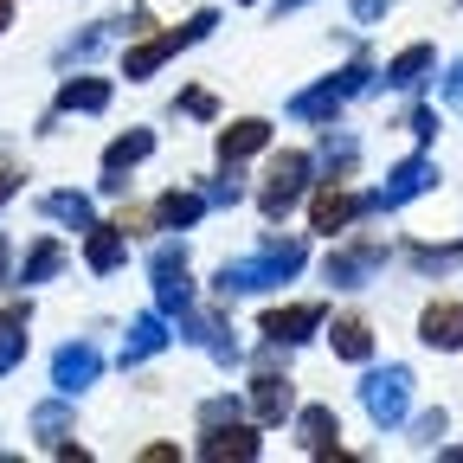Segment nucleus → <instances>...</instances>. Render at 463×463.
<instances>
[{
  "label": "nucleus",
  "mask_w": 463,
  "mask_h": 463,
  "mask_svg": "<svg viewBox=\"0 0 463 463\" xmlns=\"http://www.w3.org/2000/svg\"><path fill=\"white\" fill-rule=\"evenodd\" d=\"M84 264L97 270V277H109V270H123L129 264V225H90L84 232Z\"/></svg>",
  "instance_id": "17"
},
{
  "label": "nucleus",
  "mask_w": 463,
  "mask_h": 463,
  "mask_svg": "<svg viewBox=\"0 0 463 463\" xmlns=\"http://www.w3.org/2000/svg\"><path fill=\"white\" fill-rule=\"evenodd\" d=\"M239 412H245L239 399H206V405H200V425H219V419H239Z\"/></svg>",
  "instance_id": "36"
},
{
  "label": "nucleus",
  "mask_w": 463,
  "mask_h": 463,
  "mask_svg": "<svg viewBox=\"0 0 463 463\" xmlns=\"http://www.w3.org/2000/svg\"><path fill=\"white\" fill-rule=\"evenodd\" d=\"M26 322H33V303H7V309H0V380L26 361Z\"/></svg>",
  "instance_id": "24"
},
{
  "label": "nucleus",
  "mask_w": 463,
  "mask_h": 463,
  "mask_svg": "<svg viewBox=\"0 0 463 463\" xmlns=\"http://www.w3.org/2000/svg\"><path fill=\"white\" fill-rule=\"evenodd\" d=\"M438 181H444V174H438V161L419 148V155H405V161H392V167H386V181H380V194H373V200H380V213H399V206L425 200Z\"/></svg>",
  "instance_id": "7"
},
{
  "label": "nucleus",
  "mask_w": 463,
  "mask_h": 463,
  "mask_svg": "<svg viewBox=\"0 0 463 463\" xmlns=\"http://www.w3.org/2000/svg\"><path fill=\"white\" fill-rule=\"evenodd\" d=\"M328 328V309L322 303H289V309H264V322H258V335L270 341V347H303L309 335H322Z\"/></svg>",
  "instance_id": "12"
},
{
  "label": "nucleus",
  "mask_w": 463,
  "mask_h": 463,
  "mask_svg": "<svg viewBox=\"0 0 463 463\" xmlns=\"http://www.w3.org/2000/svg\"><path fill=\"white\" fill-rule=\"evenodd\" d=\"M438 103H444V109H463V58H457V65L444 71V84H438Z\"/></svg>",
  "instance_id": "34"
},
{
  "label": "nucleus",
  "mask_w": 463,
  "mask_h": 463,
  "mask_svg": "<svg viewBox=\"0 0 463 463\" xmlns=\"http://www.w3.org/2000/svg\"><path fill=\"white\" fill-rule=\"evenodd\" d=\"M303 264H309V245L303 239H264L251 258H225L213 270V289H219V297H264V289L289 283Z\"/></svg>",
  "instance_id": "1"
},
{
  "label": "nucleus",
  "mask_w": 463,
  "mask_h": 463,
  "mask_svg": "<svg viewBox=\"0 0 463 463\" xmlns=\"http://www.w3.org/2000/svg\"><path fill=\"white\" fill-rule=\"evenodd\" d=\"M431 71H438V52L419 39V45H405V52L386 58V78H380V84H386V90H425Z\"/></svg>",
  "instance_id": "16"
},
{
  "label": "nucleus",
  "mask_w": 463,
  "mask_h": 463,
  "mask_svg": "<svg viewBox=\"0 0 463 463\" xmlns=\"http://www.w3.org/2000/svg\"><path fill=\"white\" fill-rule=\"evenodd\" d=\"M251 419H258V425H283V419H297V380L277 373V367H270V354H264V361H258V373H251Z\"/></svg>",
  "instance_id": "11"
},
{
  "label": "nucleus",
  "mask_w": 463,
  "mask_h": 463,
  "mask_svg": "<svg viewBox=\"0 0 463 463\" xmlns=\"http://www.w3.org/2000/svg\"><path fill=\"white\" fill-rule=\"evenodd\" d=\"M303 7H309V0H277V20H283V14H303Z\"/></svg>",
  "instance_id": "40"
},
{
  "label": "nucleus",
  "mask_w": 463,
  "mask_h": 463,
  "mask_svg": "<svg viewBox=\"0 0 463 463\" xmlns=\"http://www.w3.org/2000/svg\"><path fill=\"white\" fill-rule=\"evenodd\" d=\"M103 380V354L90 341H65L52 354V392H65V399H78V392H90Z\"/></svg>",
  "instance_id": "13"
},
{
  "label": "nucleus",
  "mask_w": 463,
  "mask_h": 463,
  "mask_svg": "<svg viewBox=\"0 0 463 463\" xmlns=\"http://www.w3.org/2000/svg\"><path fill=\"white\" fill-rule=\"evenodd\" d=\"M174 322H181V341L206 347V354H213L219 367H239V361H245V347H239V328H232L225 316H200V309H181Z\"/></svg>",
  "instance_id": "10"
},
{
  "label": "nucleus",
  "mask_w": 463,
  "mask_h": 463,
  "mask_svg": "<svg viewBox=\"0 0 463 463\" xmlns=\"http://www.w3.org/2000/svg\"><path fill=\"white\" fill-rule=\"evenodd\" d=\"M405 129H412L419 142H431V136H438V109H431V103H412V116H405Z\"/></svg>",
  "instance_id": "35"
},
{
  "label": "nucleus",
  "mask_w": 463,
  "mask_h": 463,
  "mask_svg": "<svg viewBox=\"0 0 463 463\" xmlns=\"http://www.w3.org/2000/svg\"><path fill=\"white\" fill-rule=\"evenodd\" d=\"M148 283H155V309L174 322L181 309H194V270H187V245L181 239H161L155 251H148Z\"/></svg>",
  "instance_id": "6"
},
{
  "label": "nucleus",
  "mask_w": 463,
  "mask_h": 463,
  "mask_svg": "<svg viewBox=\"0 0 463 463\" xmlns=\"http://www.w3.org/2000/svg\"><path fill=\"white\" fill-rule=\"evenodd\" d=\"M399 7V0H354V26H373V20H386Z\"/></svg>",
  "instance_id": "37"
},
{
  "label": "nucleus",
  "mask_w": 463,
  "mask_h": 463,
  "mask_svg": "<svg viewBox=\"0 0 463 463\" xmlns=\"http://www.w3.org/2000/svg\"><path fill=\"white\" fill-rule=\"evenodd\" d=\"M386 270V245L380 239H361V245H335L328 258H322V277L335 283V289H361V283H373Z\"/></svg>",
  "instance_id": "9"
},
{
  "label": "nucleus",
  "mask_w": 463,
  "mask_h": 463,
  "mask_svg": "<svg viewBox=\"0 0 463 463\" xmlns=\"http://www.w3.org/2000/svg\"><path fill=\"white\" fill-rule=\"evenodd\" d=\"M264 444H258V425H245V419H219V425H200V444H194V457H206V463H225V457H239V463H251Z\"/></svg>",
  "instance_id": "14"
},
{
  "label": "nucleus",
  "mask_w": 463,
  "mask_h": 463,
  "mask_svg": "<svg viewBox=\"0 0 463 463\" xmlns=\"http://www.w3.org/2000/svg\"><path fill=\"white\" fill-rule=\"evenodd\" d=\"M405 264H412L419 277H444V270L463 264V245H412V251H405Z\"/></svg>",
  "instance_id": "30"
},
{
  "label": "nucleus",
  "mask_w": 463,
  "mask_h": 463,
  "mask_svg": "<svg viewBox=\"0 0 463 463\" xmlns=\"http://www.w3.org/2000/svg\"><path fill=\"white\" fill-rule=\"evenodd\" d=\"M367 84H373V65H367V58H347L341 71H328L322 84H309V90L289 97V116H297V123H335L341 103H347V97H361Z\"/></svg>",
  "instance_id": "3"
},
{
  "label": "nucleus",
  "mask_w": 463,
  "mask_h": 463,
  "mask_svg": "<svg viewBox=\"0 0 463 463\" xmlns=\"http://www.w3.org/2000/svg\"><path fill=\"white\" fill-rule=\"evenodd\" d=\"M7 270H14V245L0 239V283H7Z\"/></svg>",
  "instance_id": "39"
},
{
  "label": "nucleus",
  "mask_w": 463,
  "mask_h": 463,
  "mask_svg": "<svg viewBox=\"0 0 463 463\" xmlns=\"http://www.w3.org/2000/svg\"><path fill=\"white\" fill-rule=\"evenodd\" d=\"M58 270H65V245H58V239H39V245L20 258V277H14V283H20V289H39V283H52Z\"/></svg>",
  "instance_id": "28"
},
{
  "label": "nucleus",
  "mask_w": 463,
  "mask_h": 463,
  "mask_svg": "<svg viewBox=\"0 0 463 463\" xmlns=\"http://www.w3.org/2000/svg\"><path fill=\"white\" fill-rule=\"evenodd\" d=\"M354 161H361V142L328 123V136H322V148H316V167L328 174V181H347V174H354Z\"/></svg>",
  "instance_id": "27"
},
{
  "label": "nucleus",
  "mask_w": 463,
  "mask_h": 463,
  "mask_svg": "<svg viewBox=\"0 0 463 463\" xmlns=\"http://www.w3.org/2000/svg\"><path fill=\"white\" fill-rule=\"evenodd\" d=\"M26 425H33V438H39V444H52V450H58V444H65V431H71V399H65V392L39 399L33 412H26Z\"/></svg>",
  "instance_id": "25"
},
{
  "label": "nucleus",
  "mask_w": 463,
  "mask_h": 463,
  "mask_svg": "<svg viewBox=\"0 0 463 463\" xmlns=\"http://www.w3.org/2000/svg\"><path fill=\"white\" fill-rule=\"evenodd\" d=\"M39 213L58 219V225H71V232H90L97 225V206L90 194H71V187H58V194H39Z\"/></svg>",
  "instance_id": "26"
},
{
  "label": "nucleus",
  "mask_w": 463,
  "mask_h": 463,
  "mask_svg": "<svg viewBox=\"0 0 463 463\" xmlns=\"http://www.w3.org/2000/svg\"><path fill=\"white\" fill-rule=\"evenodd\" d=\"M419 341L457 354V347H463V303H431V309L419 316Z\"/></svg>",
  "instance_id": "22"
},
{
  "label": "nucleus",
  "mask_w": 463,
  "mask_h": 463,
  "mask_svg": "<svg viewBox=\"0 0 463 463\" xmlns=\"http://www.w3.org/2000/svg\"><path fill=\"white\" fill-rule=\"evenodd\" d=\"M155 155V129H129V136H116L109 148H103V174H129V167H142Z\"/></svg>",
  "instance_id": "29"
},
{
  "label": "nucleus",
  "mask_w": 463,
  "mask_h": 463,
  "mask_svg": "<svg viewBox=\"0 0 463 463\" xmlns=\"http://www.w3.org/2000/svg\"><path fill=\"white\" fill-rule=\"evenodd\" d=\"M405 425H412V444H438L444 431H450V412H444V405H431V412H419V419H405Z\"/></svg>",
  "instance_id": "32"
},
{
  "label": "nucleus",
  "mask_w": 463,
  "mask_h": 463,
  "mask_svg": "<svg viewBox=\"0 0 463 463\" xmlns=\"http://www.w3.org/2000/svg\"><path fill=\"white\" fill-rule=\"evenodd\" d=\"M213 26H219V14H213V7H200V14H187L181 26H167V33H155V39L129 45V52H123V78H129V84H148V78L167 65V58H181L187 45H200Z\"/></svg>",
  "instance_id": "2"
},
{
  "label": "nucleus",
  "mask_w": 463,
  "mask_h": 463,
  "mask_svg": "<svg viewBox=\"0 0 463 463\" xmlns=\"http://www.w3.org/2000/svg\"><path fill=\"white\" fill-rule=\"evenodd\" d=\"M309 181H316V155H309V148H283V155H270V174H264V194H258V213H264L270 225H283L289 213L303 206Z\"/></svg>",
  "instance_id": "4"
},
{
  "label": "nucleus",
  "mask_w": 463,
  "mask_h": 463,
  "mask_svg": "<svg viewBox=\"0 0 463 463\" xmlns=\"http://www.w3.org/2000/svg\"><path fill=\"white\" fill-rule=\"evenodd\" d=\"M200 194H206V206H239L245 200V181H239V167H225V174H213Z\"/></svg>",
  "instance_id": "31"
},
{
  "label": "nucleus",
  "mask_w": 463,
  "mask_h": 463,
  "mask_svg": "<svg viewBox=\"0 0 463 463\" xmlns=\"http://www.w3.org/2000/svg\"><path fill=\"white\" fill-rule=\"evenodd\" d=\"M206 219V194L200 187H167L161 200H155V225L161 232H194Z\"/></svg>",
  "instance_id": "21"
},
{
  "label": "nucleus",
  "mask_w": 463,
  "mask_h": 463,
  "mask_svg": "<svg viewBox=\"0 0 463 463\" xmlns=\"http://www.w3.org/2000/svg\"><path fill=\"white\" fill-rule=\"evenodd\" d=\"M174 116H200V123H213L219 103H213V90H181V97H174Z\"/></svg>",
  "instance_id": "33"
},
{
  "label": "nucleus",
  "mask_w": 463,
  "mask_h": 463,
  "mask_svg": "<svg viewBox=\"0 0 463 463\" xmlns=\"http://www.w3.org/2000/svg\"><path fill=\"white\" fill-rule=\"evenodd\" d=\"M297 444L309 457H335L341 450V412L335 405H297Z\"/></svg>",
  "instance_id": "15"
},
{
  "label": "nucleus",
  "mask_w": 463,
  "mask_h": 463,
  "mask_svg": "<svg viewBox=\"0 0 463 463\" xmlns=\"http://www.w3.org/2000/svg\"><path fill=\"white\" fill-rule=\"evenodd\" d=\"M167 341H174V335H167V316H161V309H142V316L129 322V335H123V367H142V361H155Z\"/></svg>",
  "instance_id": "19"
},
{
  "label": "nucleus",
  "mask_w": 463,
  "mask_h": 463,
  "mask_svg": "<svg viewBox=\"0 0 463 463\" xmlns=\"http://www.w3.org/2000/svg\"><path fill=\"white\" fill-rule=\"evenodd\" d=\"M14 194H20V174H14V167H0V206H7Z\"/></svg>",
  "instance_id": "38"
},
{
  "label": "nucleus",
  "mask_w": 463,
  "mask_h": 463,
  "mask_svg": "<svg viewBox=\"0 0 463 463\" xmlns=\"http://www.w3.org/2000/svg\"><path fill=\"white\" fill-rule=\"evenodd\" d=\"M412 367L405 361H386V367H367V380H361V412L380 425V431H399L405 419H412Z\"/></svg>",
  "instance_id": "5"
},
{
  "label": "nucleus",
  "mask_w": 463,
  "mask_h": 463,
  "mask_svg": "<svg viewBox=\"0 0 463 463\" xmlns=\"http://www.w3.org/2000/svg\"><path fill=\"white\" fill-rule=\"evenodd\" d=\"M264 148H270V123H264V116H239L232 129H219V167H239V161H251Z\"/></svg>",
  "instance_id": "18"
},
{
  "label": "nucleus",
  "mask_w": 463,
  "mask_h": 463,
  "mask_svg": "<svg viewBox=\"0 0 463 463\" xmlns=\"http://www.w3.org/2000/svg\"><path fill=\"white\" fill-rule=\"evenodd\" d=\"M239 7H258V0H239Z\"/></svg>",
  "instance_id": "42"
},
{
  "label": "nucleus",
  "mask_w": 463,
  "mask_h": 463,
  "mask_svg": "<svg viewBox=\"0 0 463 463\" xmlns=\"http://www.w3.org/2000/svg\"><path fill=\"white\" fill-rule=\"evenodd\" d=\"M14 26V0H0V33H7Z\"/></svg>",
  "instance_id": "41"
},
{
  "label": "nucleus",
  "mask_w": 463,
  "mask_h": 463,
  "mask_svg": "<svg viewBox=\"0 0 463 463\" xmlns=\"http://www.w3.org/2000/svg\"><path fill=\"white\" fill-rule=\"evenodd\" d=\"M380 200L373 194H347L341 181H322V194L309 200V232H322V239H335V232H347L361 213H373Z\"/></svg>",
  "instance_id": "8"
},
{
  "label": "nucleus",
  "mask_w": 463,
  "mask_h": 463,
  "mask_svg": "<svg viewBox=\"0 0 463 463\" xmlns=\"http://www.w3.org/2000/svg\"><path fill=\"white\" fill-rule=\"evenodd\" d=\"M109 97H116V84L109 78H65L58 84V116H103L109 109Z\"/></svg>",
  "instance_id": "20"
},
{
  "label": "nucleus",
  "mask_w": 463,
  "mask_h": 463,
  "mask_svg": "<svg viewBox=\"0 0 463 463\" xmlns=\"http://www.w3.org/2000/svg\"><path fill=\"white\" fill-rule=\"evenodd\" d=\"M328 347H335V361L367 367V361H373V328H367L361 316H335V322H328Z\"/></svg>",
  "instance_id": "23"
}]
</instances>
